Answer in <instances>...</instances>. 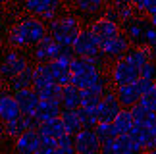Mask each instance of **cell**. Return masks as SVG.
<instances>
[{
  "mask_svg": "<svg viewBox=\"0 0 156 154\" xmlns=\"http://www.w3.org/2000/svg\"><path fill=\"white\" fill-rule=\"evenodd\" d=\"M102 94L100 91H94V89H83V96H81V106L83 108H97L102 100Z\"/></svg>",
  "mask_w": 156,
  "mask_h": 154,
  "instance_id": "32",
  "label": "cell"
},
{
  "mask_svg": "<svg viewBox=\"0 0 156 154\" xmlns=\"http://www.w3.org/2000/svg\"><path fill=\"white\" fill-rule=\"evenodd\" d=\"M141 145L131 137V135H116L114 139H108L102 143V152L104 154H135L141 152Z\"/></svg>",
  "mask_w": 156,
  "mask_h": 154,
  "instance_id": "13",
  "label": "cell"
},
{
  "mask_svg": "<svg viewBox=\"0 0 156 154\" xmlns=\"http://www.w3.org/2000/svg\"><path fill=\"white\" fill-rule=\"evenodd\" d=\"M37 129L43 137H54V139H60L66 133L62 117H52V120H46V121H39Z\"/></svg>",
  "mask_w": 156,
  "mask_h": 154,
  "instance_id": "27",
  "label": "cell"
},
{
  "mask_svg": "<svg viewBox=\"0 0 156 154\" xmlns=\"http://www.w3.org/2000/svg\"><path fill=\"white\" fill-rule=\"evenodd\" d=\"M114 10H116V14L119 17V21L125 23V21H129L131 17H135V6L129 2V0H114Z\"/></svg>",
  "mask_w": 156,
  "mask_h": 154,
  "instance_id": "31",
  "label": "cell"
},
{
  "mask_svg": "<svg viewBox=\"0 0 156 154\" xmlns=\"http://www.w3.org/2000/svg\"><path fill=\"white\" fill-rule=\"evenodd\" d=\"M100 37L97 33L93 31L91 27H87V29H81L79 35L75 37L73 40V52H75V56H81V58H89L91 62L94 64H98L100 68H102V64H104V54H102V50H100Z\"/></svg>",
  "mask_w": 156,
  "mask_h": 154,
  "instance_id": "4",
  "label": "cell"
},
{
  "mask_svg": "<svg viewBox=\"0 0 156 154\" xmlns=\"http://www.w3.org/2000/svg\"><path fill=\"white\" fill-rule=\"evenodd\" d=\"M141 77H147V79L156 81V58L154 60H148L145 66L141 68Z\"/></svg>",
  "mask_w": 156,
  "mask_h": 154,
  "instance_id": "40",
  "label": "cell"
},
{
  "mask_svg": "<svg viewBox=\"0 0 156 154\" xmlns=\"http://www.w3.org/2000/svg\"><path fill=\"white\" fill-rule=\"evenodd\" d=\"M37 125H39V120H37L35 116H25V114H21V116H17L16 120L4 121V123H2V129H4L6 137L14 141L16 137H20L23 131L33 129V127H37Z\"/></svg>",
  "mask_w": 156,
  "mask_h": 154,
  "instance_id": "15",
  "label": "cell"
},
{
  "mask_svg": "<svg viewBox=\"0 0 156 154\" xmlns=\"http://www.w3.org/2000/svg\"><path fill=\"white\" fill-rule=\"evenodd\" d=\"M73 58H75L73 46L58 43L50 33L46 35L43 40H39V43L33 46V60L37 64H44V62H50V60L71 62Z\"/></svg>",
  "mask_w": 156,
  "mask_h": 154,
  "instance_id": "3",
  "label": "cell"
},
{
  "mask_svg": "<svg viewBox=\"0 0 156 154\" xmlns=\"http://www.w3.org/2000/svg\"><path fill=\"white\" fill-rule=\"evenodd\" d=\"M148 25H151L148 19H143V17H131L129 21L122 23V29H123V33L129 37L131 44H133V46H141Z\"/></svg>",
  "mask_w": 156,
  "mask_h": 154,
  "instance_id": "17",
  "label": "cell"
},
{
  "mask_svg": "<svg viewBox=\"0 0 156 154\" xmlns=\"http://www.w3.org/2000/svg\"><path fill=\"white\" fill-rule=\"evenodd\" d=\"M94 131H97L98 139L102 141V143H104V141H108V139H114V137H116V129H114L112 121H98L97 127H94Z\"/></svg>",
  "mask_w": 156,
  "mask_h": 154,
  "instance_id": "36",
  "label": "cell"
},
{
  "mask_svg": "<svg viewBox=\"0 0 156 154\" xmlns=\"http://www.w3.org/2000/svg\"><path fill=\"white\" fill-rule=\"evenodd\" d=\"M48 35V23L41 19L37 16H25L17 19L8 31V43L16 48H25V46H33L43 40Z\"/></svg>",
  "mask_w": 156,
  "mask_h": 154,
  "instance_id": "1",
  "label": "cell"
},
{
  "mask_svg": "<svg viewBox=\"0 0 156 154\" xmlns=\"http://www.w3.org/2000/svg\"><path fill=\"white\" fill-rule=\"evenodd\" d=\"M129 2H131V4H133V6H137V4H139V2H141V0H129Z\"/></svg>",
  "mask_w": 156,
  "mask_h": 154,
  "instance_id": "45",
  "label": "cell"
},
{
  "mask_svg": "<svg viewBox=\"0 0 156 154\" xmlns=\"http://www.w3.org/2000/svg\"><path fill=\"white\" fill-rule=\"evenodd\" d=\"M102 16L110 17V19H114V21H119V17H118V14H116V10H114V6H106V10L102 12ZM119 23H122V21H119Z\"/></svg>",
  "mask_w": 156,
  "mask_h": 154,
  "instance_id": "41",
  "label": "cell"
},
{
  "mask_svg": "<svg viewBox=\"0 0 156 154\" xmlns=\"http://www.w3.org/2000/svg\"><path fill=\"white\" fill-rule=\"evenodd\" d=\"M81 96H83V89H79L77 85L73 83H68V85H64V93H62V98H60V102H62L64 108H79L81 106Z\"/></svg>",
  "mask_w": 156,
  "mask_h": 154,
  "instance_id": "25",
  "label": "cell"
},
{
  "mask_svg": "<svg viewBox=\"0 0 156 154\" xmlns=\"http://www.w3.org/2000/svg\"><path fill=\"white\" fill-rule=\"evenodd\" d=\"M123 106L122 102L118 100V94L116 91H108L102 94V100L100 104L97 106V114H98V121H112L114 117L118 116V112L122 110Z\"/></svg>",
  "mask_w": 156,
  "mask_h": 154,
  "instance_id": "14",
  "label": "cell"
},
{
  "mask_svg": "<svg viewBox=\"0 0 156 154\" xmlns=\"http://www.w3.org/2000/svg\"><path fill=\"white\" fill-rule=\"evenodd\" d=\"M156 81L152 79H147V77H139L137 81L133 83H125V85H118L116 87V94H118V100L122 102L123 108H133L135 104L141 102L143 94H145L148 89L154 85Z\"/></svg>",
  "mask_w": 156,
  "mask_h": 154,
  "instance_id": "6",
  "label": "cell"
},
{
  "mask_svg": "<svg viewBox=\"0 0 156 154\" xmlns=\"http://www.w3.org/2000/svg\"><path fill=\"white\" fill-rule=\"evenodd\" d=\"M21 2H23V0H21Z\"/></svg>",
  "mask_w": 156,
  "mask_h": 154,
  "instance_id": "48",
  "label": "cell"
},
{
  "mask_svg": "<svg viewBox=\"0 0 156 154\" xmlns=\"http://www.w3.org/2000/svg\"><path fill=\"white\" fill-rule=\"evenodd\" d=\"M14 94H16L17 104H20L21 114H25V116H35V110H37V106H39V102H41L39 93L35 91L33 87H27V89L14 91Z\"/></svg>",
  "mask_w": 156,
  "mask_h": 154,
  "instance_id": "19",
  "label": "cell"
},
{
  "mask_svg": "<svg viewBox=\"0 0 156 154\" xmlns=\"http://www.w3.org/2000/svg\"><path fill=\"white\" fill-rule=\"evenodd\" d=\"M89 27H91L93 31L98 35L100 40L110 39V37H114V35H118V33L123 31V29H122V23H119V21H114V19H110V17H106V16H100V17H97V19H93Z\"/></svg>",
  "mask_w": 156,
  "mask_h": 154,
  "instance_id": "21",
  "label": "cell"
},
{
  "mask_svg": "<svg viewBox=\"0 0 156 154\" xmlns=\"http://www.w3.org/2000/svg\"><path fill=\"white\" fill-rule=\"evenodd\" d=\"M141 77V69L133 66L131 62H127L125 58L114 60L112 68H110V81L114 85H125V83H133Z\"/></svg>",
  "mask_w": 156,
  "mask_h": 154,
  "instance_id": "10",
  "label": "cell"
},
{
  "mask_svg": "<svg viewBox=\"0 0 156 154\" xmlns=\"http://www.w3.org/2000/svg\"><path fill=\"white\" fill-rule=\"evenodd\" d=\"M12 2V0H0V6H8Z\"/></svg>",
  "mask_w": 156,
  "mask_h": 154,
  "instance_id": "44",
  "label": "cell"
},
{
  "mask_svg": "<svg viewBox=\"0 0 156 154\" xmlns=\"http://www.w3.org/2000/svg\"><path fill=\"white\" fill-rule=\"evenodd\" d=\"M56 152H58V139L43 137V135H41V143H39L37 154H56Z\"/></svg>",
  "mask_w": 156,
  "mask_h": 154,
  "instance_id": "37",
  "label": "cell"
},
{
  "mask_svg": "<svg viewBox=\"0 0 156 154\" xmlns=\"http://www.w3.org/2000/svg\"><path fill=\"white\" fill-rule=\"evenodd\" d=\"M17 116H21V110H20V104L16 100V94L14 91H0V120L4 121H10V120H16Z\"/></svg>",
  "mask_w": 156,
  "mask_h": 154,
  "instance_id": "20",
  "label": "cell"
},
{
  "mask_svg": "<svg viewBox=\"0 0 156 154\" xmlns=\"http://www.w3.org/2000/svg\"><path fill=\"white\" fill-rule=\"evenodd\" d=\"M39 96L41 98H50V100H60L64 93V85H58V83H48V85L39 89Z\"/></svg>",
  "mask_w": 156,
  "mask_h": 154,
  "instance_id": "33",
  "label": "cell"
},
{
  "mask_svg": "<svg viewBox=\"0 0 156 154\" xmlns=\"http://www.w3.org/2000/svg\"><path fill=\"white\" fill-rule=\"evenodd\" d=\"M108 0H73V8L81 16H97L106 10Z\"/></svg>",
  "mask_w": 156,
  "mask_h": 154,
  "instance_id": "26",
  "label": "cell"
},
{
  "mask_svg": "<svg viewBox=\"0 0 156 154\" xmlns=\"http://www.w3.org/2000/svg\"><path fill=\"white\" fill-rule=\"evenodd\" d=\"M39 143H41V133L37 127H33L14 139V150L17 154H37Z\"/></svg>",
  "mask_w": 156,
  "mask_h": 154,
  "instance_id": "16",
  "label": "cell"
},
{
  "mask_svg": "<svg viewBox=\"0 0 156 154\" xmlns=\"http://www.w3.org/2000/svg\"><path fill=\"white\" fill-rule=\"evenodd\" d=\"M29 66V60L17 50H8L0 60V79L10 81L12 77H16L21 69Z\"/></svg>",
  "mask_w": 156,
  "mask_h": 154,
  "instance_id": "12",
  "label": "cell"
},
{
  "mask_svg": "<svg viewBox=\"0 0 156 154\" xmlns=\"http://www.w3.org/2000/svg\"><path fill=\"white\" fill-rule=\"evenodd\" d=\"M75 152L77 154H97L102 152V141L98 139L94 127H83L75 135Z\"/></svg>",
  "mask_w": 156,
  "mask_h": 154,
  "instance_id": "11",
  "label": "cell"
},
{
  "mask_svg": "<svg viewBox=\"0 0 156 154\" xmlns=\"http://www.w3.org/2000/svg\"><path fill=\"white\" fill-rule=\"evenodd\" d=\"M77 110H79V117H81L83 127H97V123H98L97 108H83V106H79Z\"/></svg>",
  "mask_w": 156,
  "mask_h": 154,
  "instance_id": "34",
  "label": "cell"
},
{
  "mask_svg": "<svg viewBox=\"0 0 156 154\" xmlns=\"http://www.w3.org/2000/svg\"><path fill=\"white\" fill-rule=\"evenodd\" d=\"M37 69L43 73L50 83H58V85H68L71 83V66L66 60H50L44 64H35Z\"/></svg>",
  "mask_w": 156,
  "mask_h": 154,
  "instance_id": "7",
  "label": "cell"
},
{
  "mask_svg": "<svg viewBox=\"0 0 156 154\" xmlns=\"http://www.w3.org/2000/svg\"><path fill=\"white\" fill-rule=\"evenodd\" d=\"M62 0H23V10L31 16H37L48 23L58 16Z\"/></svg>",
  "mask_w": 156,
  "mask_h": 154,
  "instance_id": "9",
  "label": "cell"
},
{
  "mask_svg": "<svg viewBox=\"0 0 156 154\" xmlns=\"http://www.w3.org/2000/svg\"><path fill=\"white\" fill-rule=\"evenodd\" d=\"M0 125H2V120H0Z\"/></svg>",
  "mask_w": 156,
  "mask_h": 154,
  "instance_id": "46",
  "label": "cell"
},
{
  "mask_svg": "<svg viewBox=\"0 0 156 154\" xmlns=\"http://www.w3.org/2000/svg\"><path fill=\"white\" fill-rule=\"evenodd\" d=\"M141 104H145V106H148L151 110H154V112H156V83H154L151 89H148L145 94H143Z\"/></svg>",
  "mask_w": 156,
  "mask_h": 154,
  "instance_id": "38",
  "label": "cell"
},
{
  "mask_svg": "<svg viewBox=\"0 0 156 154\" xmlns=\"http://www.w3.org/2000/svg\"><path fill=\"white\" fill-rule=\"evenodd\" d=\"M131 46H133V44H131L129 37L122 31V33L114 35V37H110V39H104L102 43H100V50H102V54H104L106 60H112L114 62V60L123 58L129 52Z\"/></svg>",
  "mask_w": 156,
  "mask_h": 154,
  "instance_id": "8",
  "label": "cell"
},
{
  "mask_svg": "<svg viewBox=\"0 0 156 154\" xmlns=\"http://www.w3.org/2000/svg\"><path fill=\"white\" fill-rule=\"evenodd\" d=\"M4 137H6V133H4L2 125H0V146H2V143H4Z\"/></svg>",
  "mask_w": 156,
  "mask_h": 154,
  "instance_id": "43",
  "label": "cell"
},
{
  "mask_svg": "<svg viewBox=\"0 0 156 154\" xmlns=\"http://www.w3.org/2000/svg\"><path fill=\"white\" fill-rule=\"evenodd\" d=\"M112 125L116 129V135H127L135 125V117L131 114V108H122L118 116L112 120Z\"/></svg>",
  "mask_w": 156,
  "mask_h": 154,
  "instance_id": "24",
  "label": "cell"
},
{
  "mask_svg": "<svg viewBox=\"0 0 156 154\" xmlns=\"http://www.w3.org/2000/svg\"><path fill=\"white\" fill-rule=\"evenodd\" d=\"M123 58L141 69L148 60H154V58H156V50L151 48V46H131L129 52Z\"/></svg>",
  "mask_w": 156,
  "mask_h": 154,
  "instance_id": "23",
  "label": "cell"
},
{
  "mask_svg": "<svg viewBox=\"0 0 156 154\" xmlns=\"http://www.w3.org/2000/svg\"><path fill=\"white\" fill-rule=\"evenodd\" d=\"M129 135L141 145L143 150L154 152V149H156V125H141V123H135L133 129L129 131Z\"/></svg>",
  "mask_w": 156,
  "mask_h": 154,
  "instance_id": "18",
  "label": "cell"
},
{
  "mask_svg": "<svg viewBox=\"0 0 156 154\" xmlns=\"http://www.w3.org/2000/svg\"><path fill=\"white\" fill-rule=\"evenodd\" d=\"M81 29L83 27H81L79 17L73 14H62V16H56L54 19L48 21V33L58 43L69 44V46L73 44V40L79 35Z\"/></svg>",
  "mask_w": 156,
  "mask_h": 154,
  "instance_id": "5",
  "label": "cell"
},
{
  "mask_svg": "<svg viewBox=\"0 0 156 154\" xmlns=\"http://www.w3.org/2000/svg\"><path fill=\"white\" fill-rule=\"evenodd\" d=\"M154 152H156V149H154Z\"/></svg>",
  "mask_w": 156,
  "mask_h": 154,
  "instance_id": "47",
  "label": "cell"
},
{
  "mask_svg": "<svg viewBox=\"0 0 156 154\" xmlns=\"http://www.w3.org/2000/svg\"><path fill=\"white\" fill-rule=\"evenodd\" d=\"M69 66H71V83L73 85H77L79 89H94V91L106 93L108 79L98 64L91 62L89 58L75 56L69 62Z\"/></svg>",
  "mask_w": 156,
  "mask_h": 154,
  "instance_id": "2",
  "label": "cell"
},
{
  "mask_svg": "<svg viewBox=\"0 0 156 154\" xmlns=\"http://www.w3.org/2000/svg\"><path fill=\"white\" fill-rule=\"evenodd\" d=\"M62 121H64V127H66V133H69V135H75L79 129H83V123H81V117H79V110L77 108H64L62 112Z\"/></svg>",
  "mask_w": 156,
  "mask_h": 154,
  "instance_id": "29",
  "label": "cell"
},
{
  "mask_svg": "<svg viewBox=\"0 0 156 154\" xmlns=\"http://www.w3.org/2000/svg\"><path fill=\"white\" fill-rule=\"evenodd\" d=\"M131 114L135 117V123H141V125H156V112L151 110L145 104H135L131 108Z\"/></svg>",
  "mask_w": 156,
  "mask_h": 154,
  "instance_id": "30",
  "label": "cell"
},
{
  "mask_svg": "<svg viewBox=\"0 0 156 154\" xmlns=\"http://www.w3.org/2000/svg\"><path fill=\"white\" fill-rule=\"evenodd\" d=\"M33 73H35V66H29L25 69H21L16 77H12L8 81L10 85V91H20V89H27V87H33Z\"/></svg>",
  "mask_w": 156,
  "mask_h": 154,
  "instance_id": "28",
  "label": "cell"
},
{
  "mask_svg": "<svg viewBox=\"0 0 156 154\" xmlns=\"http://www.w3.org/2000/svg\"><path fill=\"white\" fill-rule=\"evenodd\" d=\"M64 112V106L60 100H50V98H41V102L35 110V117L39 121H46L52 117H60Z\"/></svg>",
  "mask_w": 156,
  "mask_h": 154,
  "instance_id": "22",
  "label": "cell"
},
{
  "mask_svg": "<svg viewBox=\"0 0 156 154\" xmlns=\"http://www.w3.org/2000/svg\"><path fill=\"white\" fill-rule=\"evenodd\" d=\"M135 10H137V14H152V12H156V0H141L139 4L135 6Z\"/></svg>",
  "mask_w": 156,
  "mask_h": 154,
  "instance_id": "39",
  "label": "cell"
},
{
  "mask_svg": "<svg viewBox=\"0 0 156 154\" xmlns=\"http://www.w3.org/2000/svg\"><path fill=\"white\" fill-rule=\"evenodd\" d=\"M148 21H151V25H152V27H156V12L148 14Z\"/></svg>",
  "mask_w": 156,
  "mask_h": 154,
  "instance_id": "42",
  "label": "cell"
},
{
  "mask_svg": "<svg viewBox=\"0 0 156 154\" xmlns=\"http://www.w3.org/2000/svg\"><path fill=\"white\" fill-rule=\"evenodd\" d=\"M75 152V139L73 135L64 133L62 137L58 139V152L56 154H73Z\"/></svg>",
  "mask_w": 156,
  "mask_h": 154,
  "instance_id": "35",
  "label": "cell"
}]
</instances>
